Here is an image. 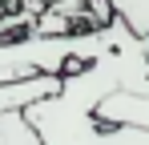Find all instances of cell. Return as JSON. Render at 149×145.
<instances>
[{
	"label": "cell",
	"mask_w": 149,
	"mask_h": 145,
	"mask_svg": "<svg viewBox=\"0 0 149 145\" xmlns=\"http://www.w3.org/2000/svg\"><path fill=\"white\" fill-rule=\"evenodd\" d=\"M113 40V20L97 28H77L65 36H8L0 40V85L28 81V77H65L69 69L97 61Z\"/></svg>",
	"instance_id": "6da1fadb"
},
{
	"label": "cell",
	"mask_w": 149,
	"mask_h": 145,
	"mask_svg": "<svg viewBox=\"0 0 149 145\" xmlns=\"http://www.w3.org/2000/svg\"><path fill=\"white\" fill-rule=\"evenodd\" d=\"M61 89V77H28V81H8V85H0V113H8V109H24L32 101H40V97H49Z\"/></svg>",
	"instance_id": "7a4b0ae2"
},
{
	"label": "cell",
	"mask_w": 149,
	"mask_h": 145,
	"mask_svg": "<svg viewBox=\"0 0 149 145\" xmlns=\"http://www.w3.org/2000/svg\"><path fill=\"white\" fill-rule=\"evenodd\" d=\"M105 4L133 36L149 40V0H105Z\"/></svg>",
	"instance_id": "3957f363"
},
{
	"label": "cell",
	"mask_w": 149,
	"mask_h": 145,
	"mask_svg": "<svg viewBox=\"0 0 149 145\" xmlns=\"http://www.w3.org/2000/svg\"><path fill=\"white\" fill-rule=\"evenodd\" d=\"M0 145H40V133L32 129L24 109H8L0 113Z\"/></svg>",
	"instance_id": "277c9868"
}]
</instances>
